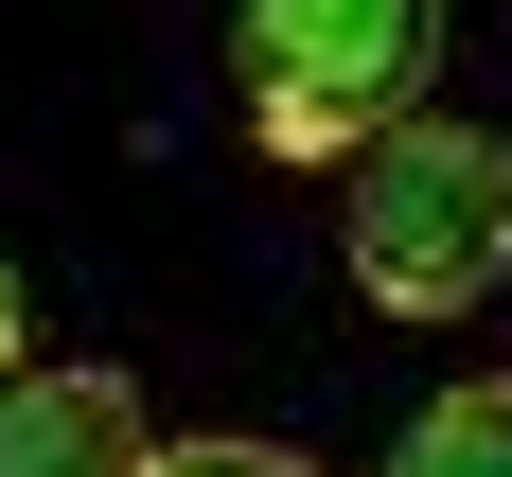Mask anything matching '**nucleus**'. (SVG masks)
<instances>
[{"mask_svg": "<svg viewBox=\"0 0 512 477\" xmlns=\"http://www.w3.org/2000/svg\"><path fill=\"white\" fill-rule=\"evenodd\" d=\"M336 230H354V283L389 318H477L512 283V142L495 124H371L354 142V195H336Z\"/></svg>", "mask_w": 512, "mask_h": 477, "instance_id": "obj_1", "label": "nucleus"}, {"mask_svg": "<svg viewBox=\"0 0 512 477\" xmlns=\"http://www.w3.org/2000/svg\"><path fill=\"white\" fill-rule=\"evenodd\" d=\"M442 71V0H230V89L265 159H354Z\"/></svg>", "mask_w": 512, "mask_h": 477, "instance_id": "obj_2", "label": "nucleus"}, {"mask_svg": "<svg viewBox=\"0 0 512 477\" xmlns=\"http://www.w3.org/2000/svg\"><path fill=\"white\" fill-rule=\"evenodd\" d=\"M159 460V424H142V389L106 354H71V371H0V477H142Z\"/></svg>", "mask_w": 512, "mask_h": 477, "instance_id": "obj_3", "label": "nucleus"}, {"mask_svg": "<svg viewBox=\"0 0 512 477\" xmlns=\"http://www.w3.org/2000/svg\"><path fill=\"white\" fill-rule=\"evenodd\" d=\"M371 477H512V371H477V389H424L407 407V442Z\"/></svg>", "mask_w": 512, "mask_h": 477, "instance_id": "obj_4", "label": "nucleus"}, {"mask_svg": "<svg viewBox=\"0 0 512 477\" xmlns=\"http://www.w3.org/2000/svg\"><path fill=\"white\" fill-rule=\"evenodd\" d=\"M142 477H318L301 442H248V424H212V442H159Z\"/></svg>", "mask_w": 512, "mask_h": 477, "instance_id": "obj_5", "label": "nucleus"}, {"mask_svg": "<svg viewBox=\"0 0 512 477\" xmlns=\"http://www.w3.org/2000/svg\"><path fill=\"white\" fill-rule=\"evenodd\" d=\"M0 371H18V265H0Z\"/></svg>", "mask_w": 512, "mask_h": 477, "instance_id": "obj_6", "label": "nucleus"}]
</instances>
